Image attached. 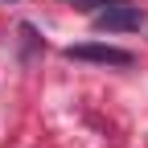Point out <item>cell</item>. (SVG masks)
Returning a JSON list of instances; mask_svg holds the SVG:
<instances>
[{
	"mask_svg": "<svg viewBox=\"0 0 148 148\" xmlns=\"http://www.w3.org/2000/svg\"><path fill=\"white\" fill-rule=\"evenodd\" d=\"M144 21H148V16L136 4H127V0H107L99 12H90V25H95L99 33H132Z\"/></svg>",
	"mask_w": 148,
	"mask_h": 148,
	"instance_id": "cell-1",
	"label": "cell"
},
{
	"mask_svg": "<svg viewBox=\"0 0 148 148\" xmlns=\"http://www.w3.org/2000/svg\"><path fill=\"white\" fill-rule=\"evenodd\" d=\"M66 58L70 62H90V66H136V53L132 49H119V45H103V41H82V45H66Z\"/></svg>",
	"mask_w": 148,
	"mask_h": 148,
	"instance_id": "cell-2",
	"label": "cell"
},
{
	"mask_svg": "<svg viewBox=\"0 0 148 148\" xmlns=\"http://www.w3.org/2000/svg\"><path fill=\"white\" fill-rule=\"evenodd\" d=\"M66 4H74L78 12H99V8L107 4V0H66Z\"/></svg>",
	"mask_w": 148,
	"mask_h": 148,
	"instance_id": "cell-3",
	"label": "cell"
},
{
	"mask_svg": "<svg viewBox=\"0 0 148 148\" xmlns=\"http://www.w3.org/2000/svg\"><path fill=\"white\" fill-rule=\"evenodd\" d=\"M4 4H12V0H4Z\"/></svg>",
	"mask_w": 148,
	"mask_h": 148,
	"instance_id": "cell-4",
	"label": "cell"
}]
</instances>
